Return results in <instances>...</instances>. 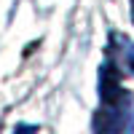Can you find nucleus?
I'll list each match as a JSON object with an SVG mask.
<instances>
[{"label": "nucleus", "instance_id": "1", "mask_svg": "<svg viewBox=\"0 0 134 134\" xmlns=\"http://www.w3.org/2000/svg\"><path fill=\"white\" fill-rule=\"evenodd\" d=\"M124 48H121V67H126V72H134V46L129 40H121Z\"/></svg>", "mask_w": 134, "mask_h": 134}]
</instances>
